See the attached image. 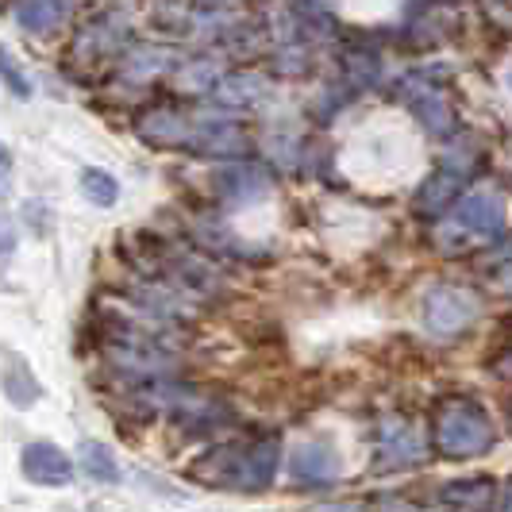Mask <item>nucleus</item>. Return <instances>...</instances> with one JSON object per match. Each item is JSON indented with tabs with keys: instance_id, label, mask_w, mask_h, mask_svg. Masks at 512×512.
<instances>
[{
	"instance_id": "f257e3e1",
	"label": "nucleus",
	"mask_w": 512,
	"mask_h": 512,
	"mask_svg": "<svg viewBox=\"0 0 512 512\" xmlns=\"http://www.w3.org/2000/svg\"><path fill=\"white\" fill-rule=\"evenodd\" d=\"M432 443L443 459H478L497 443V428L474 397H443L432 412Z\"/></svg>"
},
{
	"instance_id": "f03ea898",
	"label": "nucleus",
	"mask_w": 512,
	"mask_h": 512,
	"mask_svg": "<svg viewBox=\"0 0 512 512\" xmlns=\"http://www.w3.org/2000/svg\"><path fill=\"white\" fill-rule=\"evenodd\" d=\"M482 316V297L470 285H432L424 297V328L439 339H455Z\"/></svg>"
},
{
	"instance_id": "7ed1b4c3",
	"label": "nucleus",
	"mask_w": 512,
	"mask_h": 512,
	"mask_svg": "<svg viewBox=\"0 0 512 512\" xmlns=\"http://www.w3.org/2000/svg\"><path fill=\"white\" fill-rule=\"evenodd\" d=\"M424 462V439L401 416H385L374 436V470L378 474H401Z\"/></svg>"
},
{
	"instance_id": "20e7f679",
	"label": "nucleus",
	"mask_w": 512,
	"mask_h": 512,
	"mask_svg": "<svg viewBox=\"0 0 512 512\" xmlns=\"http://www.w3.org/2000/svg\"><path fill=\"white\" fill-rule=\"evenodd\" d=\"M289 474H293V482L301 489H328L339 482L343 462H339L332 443L308 439V443H297V447H293V455H289Z\"/></svg>"
},
{
	"instance_id": "39448f33",
	"label": "nucleus",
	"mask_w": 512,
	"mask_h": 512,
	"mask_svg": "<svg viewBox=\"0 0 512 512\" xmlns=\"http://www.w3.org/2000/svg\"><path fill=\"white\" fill-rule=\"evenodd\" d=\"M251 147L247 131L239 128L235 120H205V116H189V128H185V143L181 151L193 154H243Z\"/></svg>"
},
{
	"instance_id": "423d86ee",
	"label": "nucleus",
	"mask_w": 512,
	"mask_h": 512,
	"mask_svg": "<svg viewBox=\"0 0 512 512\" xmlns=\"http://www.w3.org/2000/svg\"><path fill=\"white\" fill-rule=\"evenodd\" d=\"M505 216H509L505 197H501V193H493V189H474V193H466V197L455 201V220H459L466 231L482 235V239L501 235Z\"/></svg>"
},
{
	"instance_id": "0eeeda50",
	"label": "nucleus",
	"mask_w": 512,
	"mask_h": 512,
	"mask_svg": "<svg viewBox=\"0 0 512 512\" xmlns=\"http://www.w3.org/2000/svg\"><path fill=\"white\" fill-rule=\"evenodd\" d=\"M24 478L27 482H35V486H70V478H74V462L70 455L62 451V447H54V443H27L24 447Z\"/></svg>"
},
{
	"instance_id": "6e6552de",
	"label": "nucleus",
	"mask_w": 512,
	"mask_h": 512,
	"mask_svg": "<svg viewBox=\"0 0 512 512\" xmlns=\"http://www.w3.org/2000/svg\"><path fill=\"white\" fill-rule=\"evenodd\" d=\"M282 462V447L278 439H258V443H243V466H239V489L258 493V489L274 486Z\"/></svg>"
},
{
	"instance_id": "1a4fd4ad",
	"label": "nucleus",
	"mask_w": 512,
	"mask_h": 512,
	"mask_svg": "<svg viewBox=\"0 0 512 512\" xmlns=\"http://www.w3.org/2000/svg\"><path fill=\"white\" fill-rule=\"evenodd\" d=\"M462 185H466V170L462 166H443V170H436L432 178L416 189V201L412 205H416L420 216H439V212H447V208L459 201Z\"/></svg>"
},
{
	"instance_id": "9d476101",
	"label": "nucleus",
	"mask_w": 512,
	"mask_h": 512,
	"mask_svg": "<svg viewBox=\"0 0 512 512\" xmlns=\"http://www.w3.org/2000/svg\"><path fill=\"white\" fill-rule=\"evenodd\" d=\"M401 93H405L409 108L416 112V120L432 131V135H447V131H451V104H447V97H443L439 85H432V81L420 77V85H412L409 81Z\"/></svg>"
},
{
	"instance_id": "9b49d317",
	"label": "nucleus",
	"mask_w": 512,
	"mask_h": 512,
	"mask_svg": "<svg viewBox=\"0 0 512 512\" xmlns=\"http://www.w3.org/2000/svg\"><path fill=\"white\" fill-rule=\"evenodd\" d=\"M212 189H216L224 201H251V197L270 189V174L251 166V162H239V166L216 170V174H212Z\"/></svg>"
},
{
	"instance_id": "f8f14e48",
	"label": "nucleus",
	"mask_w": 512,
	"mask_h": 512,
	"mask_svg": "<svg viewBox=\"0 0 512 512\" xmlns=\"http://www.w3.org/2000/svg\"><path fill=\"white\" fill-rule=\"evenodd\" d=\"M70 12H74V0H16V8H12V16H16V24L31 31V35H51L58 27L70 20Z\"/></svg>"
},
{
	"instance_id": "ddd939ff",
	"label": "nucleus",
	"mask_w": 512,
	"mask_h": 512,
	"mask_svg": "<svg viewBox=\"0 0 512 512\" xmlns=\"http://www.w3.org/2000/svg\"><path fill=\"white\" fill-rule=\"evenodd\" d=\"M497 482L493 478H462V482H447L439 489L436 505L447 509H493L497 505Z\"/></svg>"
},
{
	"instance_id": "4468645a",
	"label": "nucleus",
	"mask_w": 512,
	"mask_h": 512,
	"mask_svg": "<svg viewBox=\"0 0 512 512\" xmlns=\"http://www.w3.org/2000/svg\"><path fill=\"white\" fill-rule=\"evenodd\" d=\"M124 31H128L124 16H104V20H93V24L77 35V43H74L77 58H104V54L120 51Z\"/></svg>"
},
{
	"instance_id": "2eb2a0df",
	"label": "nucleus",
	"mask_w": 512,
	"mask_h": 512,
	"mask_svg": "<svg viewBox=\"0 0 512 512\" xmlns=\"http://www.w3.org/2000/svg\"><path fill=\"white\" fill-rule=\"evenodd\" d=\"M212 97L224 104V108H255L262 97H266V81L258 74H228V77H216L212 85Z\"/></svg>"
},
{
	"instance_id": "dca6fc26",
	"label": "nucleus",
	"mask_w": 512,
	"mask_h": 512,
	"mask_svg": "<svg viewBox=\"0 0 512 512\" xmlns=\"http://www.w3.org/2000/svg\"><path fill=\"white\" fill-rule=\"evenodd\" d=\"M81 470L93 478V482H104V486H112V482H120V462L112 459V451L97 443V439H85L81 443Z\"/></svg>"
},
{
	"instance_id": "f3484780",
	"label": "nucleus",
	"mask_w": 512,
	"mask_h": 512,
	"mask_svg": "<svg viewBox=\"0 0 512 512\" xmlns=\"http://www.w3.org/2000/svg\"><path fill=\"white\" fill-rule=\"evenodd\" d=\"M4 389H8V401H12L16 409H31V405L39 401V382L31 378V370H27L24 359H12L4 366Z\"/></svg>"
},
{
	"instance_id": "a211bd4d",
	"label": "nucleus",
	"mask_w": 512,
	"mask_h": 512,
	"mask_svg": "<svg viewBox=\"0 0 512 512\" xmlns=\"http://www.w3.org/2000/svg\"><path fill=\"white\" fill-rule=\"evenodd\" d=\"M81 193H85L93 205L112 208L116 205V197H120V185H116V178H112L108 170L85 166V170H81Z\"/></svg>"
},
{
	"instance_id": "6ab92c4d",
	"label": "nucleus",
	"mask_w": 512,
	"mask_h": 512,
	"mask_svg": "<svg viewBox=\"0 0 512 512\" xmlns=\"http://www.w3.org/2000/svg\"><path fill=\"white\" fill-rule=\"evenodd\" d=\"M343 70H347V77H351V85L366 89V85H374L378 74H382V58H378L374 51H355L343 58Z\"/></svg>"
},
{
	"instance_id": "aec40b11",
	"label": "nucleus",
	"mask_w": 512,
	"mask_h": 512,
	"mask_svg": "<svg viewBox=\"0 0 512 512\" xmlns=\"http://www.w3.org/2000/svg\"><path fill=\"white\" fill-rule=\"evenodd\" d=\"M166 66H170V54L166 51H139V54H131L128 58V70H124V74L143 77V81H147V77L162 74Z\"/></svg>"
},
{
	"instance_id": "412c9836",
	"label": "nucleus",
	"mask_w": 512,
	"mask_h": 512,
	"mask_svg": "<svg viewBox=\"0 0 512 512\" xmlns=\"http://www.w3.org/2000/svg\"><path fill=\"white\" fill-rule=\"evenodd\" d=\"M274 66H278V70H282V74H308V70H312V54H308V47H297V43H289V47H282V51H278V58H274Z\"/></svg>"
},
{
	"instance_id": "4be33fe9",
	"label": "nucleus",
	"mask_w": 512,
	"mask_h": 512,
	"mask_svg": "<svg viewBox=\"0 0 512 512\" xmlns=\"http://www.w3.org/2000/svg\"><path fill=\"white\" fill-rule=\"evenodd\" d=\"M0 77L8 81V89H12L20 101H27V97H31V81H27V74L16 66V58L8 54V47H0Z\"/></svg>"
},
{
	"instance_id": "5701e85b",
	"label": "nucleus",
	"mask_w": 512,
	"mask_h": 512,
	"mask_svg": "<svg viewBox=\"0 0 512 512\" xmlns=\"http://www.w3.org/2000/svg\"><path fill=\"white\" fill-rule=\"evenodd\" d=\"M216 66L212 62H205V58H197L193 66H185L178 74V81H181V89H212L216 85Z\"/></svg>"
},
{
	"instance_id": "b1692460",
	"label": "nucleus",
	"mask_w": 512,
	"mask_h": 512,
	"mask_svg": "<svg viewBox=\"0 0 512 512\" xmlns=\"http://www.w3.org/2000/svg\"><path fill=\"white\" fill-rule=\"evenodd\" d=\"M16 247V228H12V220L0 212V255H8Z\"/></svg>"
},
{
	"instance_id": "393cba45",
	"label": "nucleus",
	"mask_w": 512,
	"mask_h": 512,
	"mask_svg": "<svg viewBox=\"0 0 512 512\" xmlns=\"http://www.w3.org/2000/svg\"><path fill=\"white\" fill-rule=\"evenodd\" d=\"M493 370H497V378H512V351L509 355H501V362H497Z\"/></svg>"
},
{
	"instance_id": "a878e982",
	"label": "nucleus",
	"mask_w": 512,
	"mask_h": 512,
	"mask_svg": "<svg viewBox=\"0 0 512 512\" xmlns=\"http://www.w3.org/2000/svg\"><path fill=\"white\" fill-rule=\"evenodd\" d=\"M501 489H505V497H497V505H501V509H512V478Z\"/></svg>"
},
{
	"instance_id": "bb28decb",
	"label": "nucleus",
	"mask_w": 512,
	"mask_h": 512,
	"mask_svg": "<svg viewBox=\"0 0 512 512\" xmlns=\"http://www.w3.org/2000/svg\"><path fill=\"white\" fill-rule=\"evenodd\" d=\"M201 4H208V8H216V12H220V8H235L239 0H201Z\"/></svg>"
},
{
	"instance_id": "cd10ccee",
	"label": "nucleus",
	"mask_w": 512,
	"mask_h": 512,
	"mask_svg": "<svg viewBox=\"0 0 512 512\" xmlns=\"http://www.w3.org/2000/svg\"><path fill=\"white\" fill-rule=\"evenodd\" d=\"M4 162H8V151H4V147H0V166H4Z\"/></svg>"
},
{
	"instance_id": "c85d7f7f",
	"label": "nucleus",
	"mask_w": 512,
	"mask_h": 512,
	"mask_svg": "<svg viewBox=\"0 0 512 512\" xmlns=\"http://www.w3.org/2000/svg\"><path fill=\"white\" fill-rule=\"evenodd\" d=\"M505 412H509V424H512V401H509V409H505Z\"/></svg>"
},
{
	"instance_id": "c756f323",
	"label": "nucleus",
	"mask_w": 512,
	"mask_h": 512,
	"mask_svg": "<svg viewBox=\"0 0 512 512\" xmlns=\"http://www.w3.org/2000/svg\"><path fill=\"white\" fill-rule=\"evenodd\" d=\"M509 85H512V77H509Z\"/></svg>"
}]
</instances>
